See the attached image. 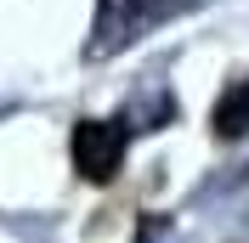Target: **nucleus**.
Listing matches in <instances>:
<instances>
[{"mask_svg":"<svg viewBox=\"0 0 249 243\" xmlns=\"http://www.w3.org/2000/svg\"><path fill=\"white\" fill-rule=\"evenodd\" d=\"M124 124H113V119H79L74 124V136H68V153H74V170L85 175V181H113L119 175V164H124Z\"/></svg>","mask_w":249,"mask_h":243,"instance_id":"obj_1","label":"nucleus"},{"mask_svg":"<svg viewBox=\"0 0 249 243\" xmlns=\"http://www.w3.org/2000/svg\"><path fill=\"white\" fill-rule=\"evenodd\" d=\"M210 130H215L221 141H238L249 136V79H238L232 91L215 102V113H210Z\"/></svg>","mask_w":249,"mask_h":243,"instance_id":"obj_2","label":"nucleus"}]
</instances>
